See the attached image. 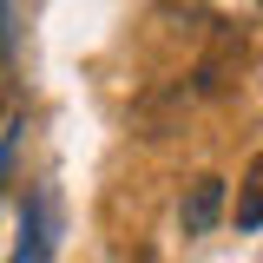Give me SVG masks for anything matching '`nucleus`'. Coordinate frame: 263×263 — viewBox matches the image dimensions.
<instances>
[{
  "mask_svg": "<svg viewBox=\"0 0 263 263\" xmlns=\"http://www.w3.org/2000/svg\"><path fill=\"white\" fill-rule=\"evenodd\" d=\"M217 211H224V178H191V191H184V204H178V217H184V230L191 237H204V230L217 224Z\"/></svg>",
  "mask_w": 263,
  "mask_h": 263,
  "instance_id": "obj_1",
  "label": "nucleus"
},
{
  "mask_svg": "<svg viewBox=\"0 0 263 263\" xmlns=\"http://www.w3.org/2000/svg\"><path fill=\"white\" fill-rule=\"evenodd\" d=\"M230 224H237V230H257V224H263V152L250 158V171H243V184H237V204H230Z\"/></svg>",
  "mask_w": 263,
  "mask_h": 263,
  "instance_id": "obj_2",
  "label": "nucleus"
},
{
  "mask_svg": "<svg viewBox=\"0 0 263 263\" xmlns=\"http://www.w3.org/2000/svg\"><path fill=\"white\" fill-rule=\"evenodd\" d=\"M40 257H46V211L33 204V211H27V237H20V257H13V263H40Z\"/></svg>",
  "mask_w": 263,
  "mask_h": 263,
  "instance_id": "obj_3",
  "label": "nucleus"
},
{
  "mask_svg": "<svg viewBox=\"0 0 263 263\" xmlns=\"http://www.w3.org/2000/svg\"><path fill=\"white\" fill-rule=\"evenodd\" d=\"M0 13H7V0H0Z\"/></svg>",
  "mask_w": 263,
  "mask_h": 263,
  "instance_id": "obj_4",
  "label": "nucleus"
}]
</instances>
